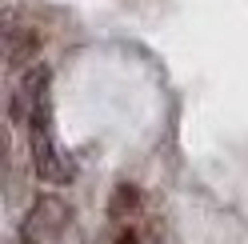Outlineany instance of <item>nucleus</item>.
Returning <instances> with one entry per match:
<instances>
[{
	"instance_id": "nucleus-1",
	"label": "nucleus",
	"mask_w": 248,
	"mask_h": 244,
	"mask_svg": "<svg viewBox=\"0 0 248 244\" xmlns=\"http://www.w3.org/2000/svg\"><path fill=\"white\" fill-rule=\"evenodd\" d=\"M28 148H32V168H36L40 180H48V184H68L76 176L72 160L52 140V104L48 100L28 116Z\"/></svg>"
},
{
	"instance_id": "nucleus-3",
	"label": "nucleus",
	"mask_w": 248,
	"mask_h": 244,
	"mask_svg": "<svg viewBox=\"0 0 248 244\" xmlns=\"http://www.w3.org/2000/svg\"><path fill=\"white\" fill-rule=\"evenodd\" d=\"M44 100H48V68H44V64H32V68L24 72L16 96H12V120L28 124V116H32Z\"/></svg>"
},
{
	"instance_id": "nucleus-2",
	"label": "nucleus",
	"mask_w": 248,
	"mask_h": 244,
	"mask_svg": "<svg viewBox=\"0 0 248 244\" xmlns=\"http://www.w3.org/2000/svg\"><path fill=\"white\" fill-rule=\"evenodd\" d=\"M68 204L56 200V196H40V200L32 204V212L24 216V244H48L56 240L60 232H64L68 224Z\"/></svg>"
},
{
	"instance_id": "nucleus-4",
	"label": "nucleus",
	"mask_w": 248,
	"mask_h": 244,
	"mask_svg": "<svg viewBox=\"0 0 248 244\" xmlns=\"http://www.w3.org/2000/svg\"><path fill=\"white\" fill-rule=\"evenodd\" d=\"M36 32H20L16 24H8L4 28V56H8V68H20V64H28L32 60V52H36Z\"/></svg>"
}]
</instances>
